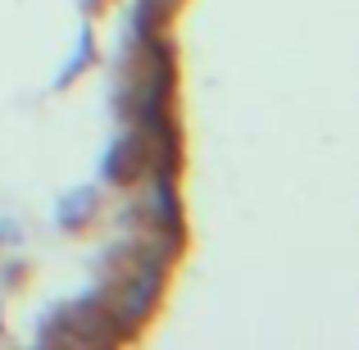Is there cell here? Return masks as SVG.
<instances>
[{
	"mask_svg": "<svg viewBox=\"0 0 359 350\" xmlns=\"http://www.w3.org/2000/svg\"><path fill=\"white\" fill-rule=\"evenodd\" d=\"M155 287H159V264H141V269L132 273V282H128V296H123V305H118V318H123L128 328L146 318L150 300H155Z\"/></svg>",
	"mask_w": 359,
	"mask_h": 350,
	"instance_id": "cell-1",
	"label": "cell"
},
{
	"mask_svg": "<svg viewBox=\"0 0 359 350\" xmlns=\"http://www.w3.org/2000/svg\"><path fill=\"white\" fill-rule=\"evenodd\" d=\"M141 159H146V155H141V146H137L132 137H128V141H118V146H114V155L105 159V177H132Z\"/></svg>",
	"mask_w": 359,
	"mask_h": 350,
	"instance_id": "cell-2",
	"label": "cell"
}]
</instances>
